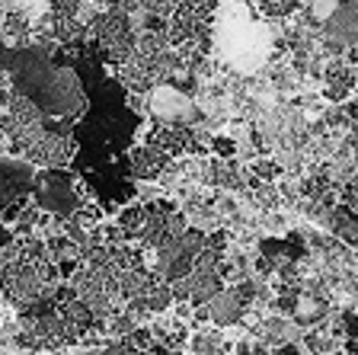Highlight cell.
<instances>
[{"instance_id": "cell-1", "label": "cell", "mask_w": 358, "mask_h": 355, "mask_svg": "<svg viewBox=\"0 0 358 355\" xmlns=\"http://www.w3.org/2000/svg\"><path fill=\"white\" fill-rule=\"evenodd\" d=\"M61 281L58 263L52 259H22L16 256L3 272H0V288L3 298L16 311H29L42 301H52L55 285Z\"/></svg>"}, {"instance_id": "cell-2", "label": "cell", "mask_w": 358, "mask_h": 355, "mask_svg": "<svg viewBox=\"0 0 358 355\" xmlns=\"http://www.w3.org/2000/svg\"><path fill=\"white\" fill-rule=\"evenodd\" d=\"M29 195L45 215H55L61 221L87 205V193L80 189L74 173H67L64 167H45V173H36Z\"/></svg>"}, {"instance_id": "cell-3", "label": "cell", "mask_w": 358, "mask_h": 355, "mask_svg": "<svg viewBox=\"0 0 358 355\" xmlns=\"http://www.w3.org/2000/svg\"><path fill=\"white\" fill-rule=\"evenodd\" d=\"M205 237H208V230L201 228H186L179 237H173L170 244L154 253V275H160L164 281H176L186 272H192L195 256L205 246Z\"/></svg>"}, {"instance_id": "cell-4", "label": "cell", "mask_w": 358, "mask_h": 355, "mask_svg": "<svg viewBox=\"0 0 358 355\" xmlns=\"http://www.w3.org/2000/svg\"><path fill=\"white\" fill-rule=\"evenodd\" d=\"M320 42L329 55H345L358 64V0H339L320 29Z\"/></svg>"}, {"instance_id": "cell-5", "label": "cell", "mask_w": 358, "mask_h": 355, "mask_svg": "<svg viewBox=\"0 0 358 355\" xmlns=\"http://www.w3.org/2000/svg\"><path fill=\"white\" fill-rule=\"evenodd\" d=\"M170 160H173V157L166 154V151L154 148V144H148V141H144V144H138V148H131L125 154L128 176H131L134 183H157Z\"/></svg>"}, {"instance_id": "cell-6", "label": "cell", "mask_w": 358, "mask_h": 355, "mask_svg": "<svg viewBox=\"0 0 358 355\" xmlns=\"http://www.w3.org/2000/svg\"><path fill=\"white\" fill-rule=\"evenodd\" d=\"M205 311H208V323H215V326H237L240 320L246 317L250 304L243 301V295L237 291V285H231V288L217 291V295L205 304Z\"/></svg>"}, {"instance_id": "cell-7", "label": "cell", "mask_w": 358, "mask_h": 355, "mask_svg": "<svg viewBox=\"0 0 358 355\" xmlns=\"http://www.w3.org/2000/svg\"><path fill=\"white\" fill-rule=\"evenodd\" d=\"M61 311V320H64V340L67 342H80L83 336L96 326V317H93V311H90V304L83 301L80 295L74 298V301H67L58 307Z\"/></svg>"}, {"instance_id": "cell-8", "label": "cell", "mask_w": 358, "mask_h": 355, "mask_svg": "<svg viewBox=\"0 0 358 355\" xmlns=\"http://www.w3.org/2000/svg\"><path fill=\"white\" fill-rule=\"evenodd\" d=\"M298 330H301V326L294 323V320L268 317V320H262V323L256 326L253 336H256L259 342H266V346H285V342L298 340Z\"/></svg>"}, {"instance_id": "cell-9", "label": "cell", "mask_w": 358, "mask_h": 355, "mask_svg": "<svg viewBox=\"0 0 358 355\" xmlns=\"http://www.w3.org/2000/svg\"><path fill=\"white\" fill-rule=\"evenodd\" d=\"M144 221H148V211H144V205H141V202H131V205H125L119 211V221H115V224L125 230L131 244H138V240H141V230H144Z\"/></svg>"}, {"instance_id": "cell-10", "label": "cell", "mask_w": 358, "mask_h": 355, "mask_svg": "<svg viewBox=\"0 0 358 355\" xmlns=\"http://www.w3.org/2000/svg\"><path fill=\"white\" fill-rule=\"evenodd\" d=\"M192 355H227V342H224L221 330H199L189 340Z\"/></svg>"}, {"instance_id": "cell-11", "label": "cell", "mask_w": 358, "mask_h": 355, "mask_svg": "<svg viewBox=\"0 0 358 355\" xmlns=\"http://www.w3.org/2000/svg\"><path fill=\"white\" fill-rule=\"evenodd\" d=\"M256 7L268 20H288L301 10V0H256Z\"/></svg>"}, {"instance_id": "cell-12", "label": "cell", "mask_w": 358, "mask_h": 355, "mask_svg": "<svg viewBox=\"0 0 358 355\" xmlns=\"http://www.w3.org/2000/svg\"><path fill=\"white\" fill-rule=\"evenodd\" d=\"M304 346H307V352H313V355H336V340L333 336H327V333H320V330L307 333Z\"/></svg>"}, {"instance_id": "cell-13", "label": "cell", "mask_w": 358, "mask_h": 355, "mask_svg": "<svg viewBox=\"0 0 358 355\" xmlns=\"http://www.w3.org/2000/svg\"><path fill=\"white\" fill-rule=\"evenodd\" d=\"M141 7L148 10V13L160 16V20H170V16L182 7V0H141Z\"/></svg>"}, {"instance_id": "cell-14", "label": "cell", "mask_w": 358, "mask_h": 355, "mask_svg": "<svg viewBox=\"0 0 358 355\" xmlns=\"http://www.w3.org/2000/svg\"><path fill=\"white\" fill-rule=\"evenodd\" d=\"M125 340H128V346H131L134 352H144V349H150V346L157 342V340H154V333H150L148 326H134V330L125 336Z\"/></svg>"}, {"instance_id": "cell-15", "label": "cell", "mask_w": 358, "mask_h": 355, "mask_svg": "<svg viewBox=\"0 0 358 355\" xmlns=\"http://www.w3.org/2000/svg\"><path fill=\"white\" fill-rule=\"evenodd\" d=\"M103 355H138V352L128 346L125 336H115V340H106L103 342Z\"/></svg>"}, {"instance_id": "cell-16", "label": "cell", "mask_w": 358, "mask_h": 355, "mask_svg": "<svg viewBox=\"0 0 358 355\" xmlns=\"http://www.w3.org/2000/svg\"><path fill=\"white\" fill-rule=\"evenodd\" d=\"M211 148H215L221 157H234V151H237V144H234L231 138H215V141H211Z\"/></svg>"}, {"instance_id": "cell-17", "label": "cell", "mask_w": 358, "mask_h": 355, "mask_svg": "<svg viewBox=\"0 0 358 355\" xmlns=\"http://www.w3.org/2000/svg\"><path fill=\"white\" fill-rule=\"evenodd\" d=\"M138 355H182L179 349H166V346H160V342H154L150 349H144V352H138Z\"/></svg>"}, {"instance_id": "cell-18", "label": "cell", "mask_w": 358, "mask_h": 355, "mask_svg": "<svg viewBox=\"0 0 358 355\" xmlns=\"http://www.w3.org/2000/svg\"><path fill=\"white\" fill-rule=\"evenodd\" d=\"M16 240V234H13V228H10V224H3L0 221V246H10Z\"/></svg>"}, {"instance_id": "cell-19", "label": "cell", "mask_w": 358, "mask_h": 355, "mask_svg": "<svg viewBox=\"0 0 358 355\" xmlns=\"http://www.w3.org/2000/svg\"><path fill=\"white\" fill-rule=\"evenodd\" d=\"M278 355H304V352H301L298 342L291 340V342H285V346H278Z\"/></svg>"}, {"instance_id": "cell-20", "label": "cell", "mask_w": 358, "mask_h": 355, "mask_svg": "<svg viewBox=\"0 0 358 355\" xmlns=\"http://www.w3.org/2000/svg\"><path fill=\"white\" fill-rule=\"evenodd\" d=\"M45 355H67V352H61V349H52V352H45Z\"/></svg>"}]
</instances>
